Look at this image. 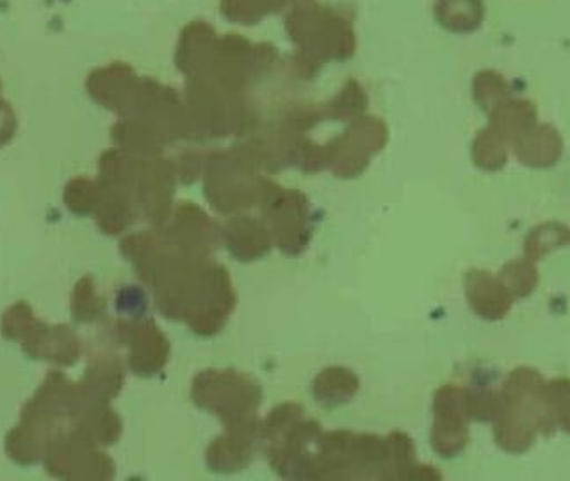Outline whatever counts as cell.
I'll list each match as a JSON object with an SVG mask.
<instances>
[{
  "label": "cell",
  "mask_w": 570,
  "mask_h": 481,
  "mask_svg": "<svg viewBox=\"0 0 570 481\" xmlns=\"http://www.w3.org/2000/svg\"><path fill=\"white\" fill-rule=\"evenodd\" d=\"M473 94L478 106L489 115L493 107L511 97L510 82L505 81L501 73L483 70L474 79Z\"/></svg>",
  "instance_id": "cell-10"
},
{
  "label": "cell",
  "mask_w": 570,
  "mask_h": 481,
  "mask_svg": "<svg viewBox=\"0 0 570 481\" xmlns=\"http://www.w3.org/2000/svg\"><path fill=\"white\" fill-rule=\"evenodd\" d=\"M440 18L452 30L471 32L485 18V6L481 0H441Z\"/></svg>",
  "instance_id": "cell-8"
},
{
  "label": "cell",
  "mask_w": 570,
  "mask_h": 481,
  "mask_svg": "<svg viewBox=\"0 0 570 481\" xmlns=\"http://www.w3.org/2000/svg\"><path fill=\"white\" fill-rule=\"evenodd\" d=\"M434 415L436 422L432 428V446L441 458H456L469 443L468 422L471 416L468 391L452 385L440 389L434 397Z\"/></svg>",
  "instance_id": "cell-1"
},
{
  "label": "cell",
  "mask_w": 570,
  "mask_h": 481,
  "mask_svg": "<svg viewBox=\"0 0 570 481\" xmlns=\"http://www.w3.org/2000/svg\"><path fill=\"white\" fill-rule=\"evenodd\" d=\"M544 403L557 429L570 436V379L560 376L547 382Z\"/></svg>",
  "instance_id": "cell-9"
},
{
  "label": "cell",
  "mask_w": 570,
  "mask_h": 481,
  "mask_svg": "<svg viewBox=\"0 0 570 481\" xmlns=\"http://www.w3.org/2000/svg\"><path fill=\"white\" fill-rule=\"evenodd\" d=\"M498 278L513 300L529 298L539 286L538 266L525 256L522 259H511L505 263Z\"/></svg>",
  "instance_id": "cell-6"
},
{
  "label": "cell",
  "mask_w": 570,
  "mask_h": 481,
  "mask_svg": "<svg viewBox=\"0 0 570 481\" xmlns=\"http://www.w3.org/2000/svg\"><path fill=\"white\" fill-rule=\"evenodd\" d=\"M465 296L474 314L489 323H499L505 318L514 303L499 278L485 269H471L465 275Z\"/></svg>",
  "instance_id": "cell-2"
},
{
  "label": "cell",
  "mask_w": 570,
  "mask_h": 481,
  "mask_svg": "<svg viewBox=\"0 0 570 481\" xmlns=\"http://www.w3.org/2000/svg\"><path fill=\"white\" fill-rule=\"evenodd\" d=\"M514 156L527 168L544 170L559 164L563 155V139L553 125H535L525 134L520 135L513 144Z\"/></svg>",
  "instance_id": "cell-3"
},
{
  "label": "cell",
  "mask_w": 570,
  "mask_h": 481,
  "mask_svg": "<svg viewBox=\"0 0 570 481\" xmlns=\"http://www.w3.org/2000/svg\"><path fill=\"white\" fill-rule=\"evenodd\" d=\"M510 144L502 139L498 131L485 128L476 135L473 143V161L485 171H499L508 164Z\"/></svg>",
  "instance_id": "cell-7"
},
{
  "label": "cell",
  "mask_w": 570,
  "mask_h": 481,
  "mask_svg": "<svg viewBox=\"0 0 570 481\" xmlns=\"http://www.w3.org/2000/svg\"><path fill=\"white\" fill-rule=\"evenodd\" d=\"M570 245V228L559 220L541 223L527 233L523 254L530 262L538 263L542 257Z\"/></svg>",
  "instance_id": "cell-5"
},
{
  "label": "cell",
  "mask_w": 570,
  "mask_h": 481,
  "mask_svg": "<svg viewBox=\"0 0 570 481\" xmlns=\"http://www.w3.org/2000/svg\"><path fill=\"white\" fill-rule=\"evenodd\" d=\"M490 128L505 143L513 144L520 135L538 125V107L527 98L508 97L489 112Z\"/></svg>",
  "instance_id": "cell-4"
}]
</instances>
